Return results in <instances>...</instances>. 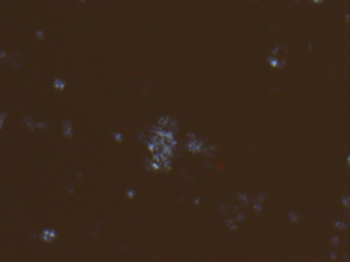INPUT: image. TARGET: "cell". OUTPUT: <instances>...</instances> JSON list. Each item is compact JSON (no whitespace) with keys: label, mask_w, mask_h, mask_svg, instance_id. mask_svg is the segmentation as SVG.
<instances>
[{"label":"cell","mask_w":350,"mask_h":262,"mask_svg":"<svg viewBox=\"0 0 350 262\" xmlns=\"http://www.w3.org/2000/svg\"><path fill=\"white\" fill-rule=\"evenodd\" d=\"M133 192H131V190H129V198H133Z\"/></svg>","instance_id":"1"}]
</instances>
